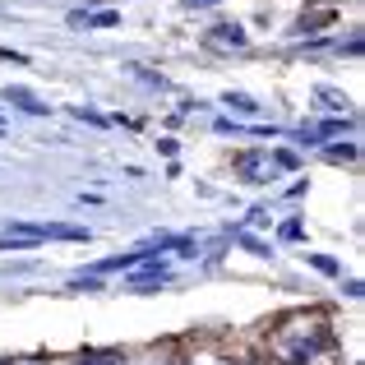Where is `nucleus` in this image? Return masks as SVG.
Wrapping results in <instances>:
<instances>
[{
    "instance_id": "obj_9",
    "label": "nucleus",
    "mask_w": 365,
    "mask_h": 365,
    "mask_svg": "<svg viewBox=\"0 0 365 365\" xmlns=\"http://www.w3.org/2000/svg\"><path fill=\"white\" fill-rule=\"evenodd\" d=\"M319 98H324V107H333V111H342V102H347V98H338V93H329V88H319Z\"/></svg>"
},
{
    "instance_id": "obj_10",
    "label": "nucleus",
    "mask_w": 365,
    "mask_h": 365,
    "mask_svg": "<svg viewBox=\"0 0 365 365\" xmlns=\"http://www.w3.org/2000/svg\"><path fill=\"white\" fill-rule=\"evenodd\" d=\"M268 162H277V167H287V171L296 167V158H292V153H287V148H277V153H273V158H268Z\"/></svg>"
},
{
    "instance_id": "obj_3",
    "label": "nucleus",
    "mask_w": 365,
    "mask_h": 365,
    "mask_svg": "<svg viewBox=\"0 0 365 365\" xmlns=\"http://www.w3.org/2000/svg\"><path fill=\"white\" fill-rule=\"evenodd\" d=\"M162 282H167V268H162V264H153V268H143V273L130 277L134 292H153V287H162Z\"/></svg>"
},
{
    "instance_id": "obj_5",
    "label": "nucleus",
    "mask_w": 365,
    "mask_h": 365,
    "mask_svg": "<svg viewBox=\"0 0 365 365\" xmlns=\"http://www.w3.org/2000/svg\"><path fill=\"white\" fill-rule=\"evenodd\" d=\"M227 107H232V111H241V116H255V102H250L245 93H227Z\"/></svg>"
},
{
    "instance_id": "obj_11",
    "label": "nucleus",
    "mask_w": 365,
    "mask_h": 365,
    "mask_svg": "<svg viewBox=\"0 0 365 365\" xmlns=\"http://www.w3.org/2000/svg\"><path fill=\"white\" fill-rule=\"evenodd\" d=\"M301 236V222H282V241H296Z\"/></svg>"
},
{
    "instance_id": "obj_6",
    "label": "nucleus",
    "mask_w": 365,
    "mask_h": 365,
    "mask_svg": "<svg viewBox=\"0 0 365 365\" xmlns=\"http://www.w3.org/2000/svg\"><path fill=\"white\" fill-rule=\"evenodd\" d=\"M310 264L319 268V273H338V259H329V255H310Z\"/></svg>"
},
{
    "instance_id": "obj_14",
    "label": "nucleus",
    "mask_w": 365,
    "mask_h": 365,
    "mask_svg": "<svg viewBox=\"0 0 365 365\" xmlns=\"http://www.w3.org/2000/svg\"><path fill=\"white\" fill-rule=\"evenodd\" d=\"M28 365H37V361H28Z\"/></svg>"
},
{
    "instance_id": "obj_4",
    "label": "nucleus",
    "mask_w": 365,
    "mask_h": 365,
    "mask_svg": "<svg viewBox=\"0 0 365 365\" xmlns=\"http://www.w3.org/2000/svg\"><path fill=\"white\" fill-rule=\"evenodd\" d=\"M153 250H130V255H111V259H102V273H116V268H130V264H143V259H148Z\"/></svg>"
},
{
    "instance_id": "obj_7",
    "label": "nucleus",
    "mask_w": 365,
    "mask_h": 365,
    "mask_svg": "<svg viewBox=\"0 0 365 365\" xmlns=\"http://www.w3.org/2000/svg\"><path fill=\"white\" fill-rule=\"evenodd\" d=\"M83 24H93V28H111V24H116V14H111V9H102V14H88Z\"/></svg>"
},
{
    "instance_id": "obj_13",
    "label": "nucleus",
    "mask_w": 365,
    "mask_h": 365,
    "mask_svg": "<svg viewBox=\"0 0 365 365\" xmlns=\"http://www.w3.org/2000/svg\"><path fill=\"white\" fill-rule=\"evenodd\" d=\"M0 250H24V241L19 236H0Z\"/></svg>"
},
{
    "instance_id": "obj_2",
    "label": "nucleus",
    "mask_w": 365,
    "mask_h": 365,
    "mask_svg": "<svg viewBox=\"0 0 365 365\" xmlns=\"http://www.w3.org/2000/svg\"><path fill=\"white\" fill-rule=\"evenodd\" d=\"M208 42H217V46H245V28L241 24H217L213 33H208Z\"/></svg>"
},
{
    "instance_id": "obj_1",
    "label": "nucleus",
    "mask_w": 365,
    "mask_h": 365,
    "mask_svg": "<svg viewBox=\"0 0 365 365\" xmlns=\"http://www.w3.org/2000/svg\"><path fill=\"white\" fill-rule=\"evenodd\" d=\"M236 176L241 180H268V153H241L236 158Z\"/></svg>"
},
{
    "instance_id": "obj_8",
    "label": "nucleus",
    "mask_w": 365,
    "mask_h": 365,
    "mask_svg": "<svg viewBox=\"0 0 365 365\" xmlns=\"http://www.w3.org/2000/svg\"><path fill=\"white\" fill-rule=\"evenodd\" d=\"M79 365H120V356H111V351H98V356H83Z\"/></svg>"
},
{
    "instance_id": "obj_12",
    "label": "nucleus",
    "mask_w": 365,
    "mask_h": 365,
    "mask_svg": "<svg viewBox=\"0 0 365 365\" xmlns=\"http://www.w3.org/2000/svg\"><path fill=\"white\" fill-rule=\"evenodd\" d=\"M180 5H185V9H213L217 0H180Z\"/></svg>"
}]
</instances>
